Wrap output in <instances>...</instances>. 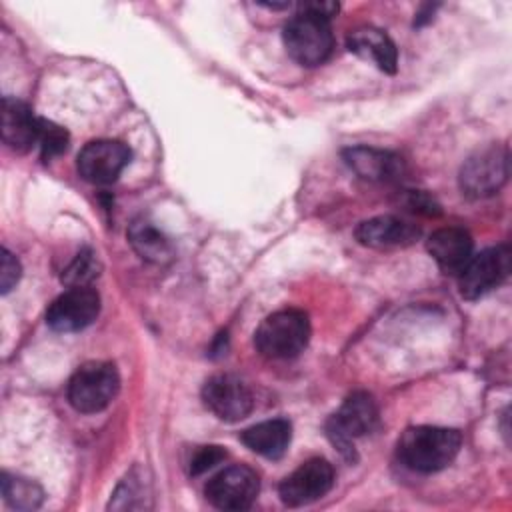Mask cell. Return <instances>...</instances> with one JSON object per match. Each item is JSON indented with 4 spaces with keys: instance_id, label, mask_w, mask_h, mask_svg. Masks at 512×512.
<instances>
[{
    "instance_id": "1",
    "label": "cell",
    "mask_w": 512,
    "mask_h": 512,
    "mask_svg": "<svg viewBox=\"0 0 512 512\" xmlns=\"http://www.w3.org/2000/svg\"><path fill=\"white\" fill-rule=\"evenodd\" d=\"M460 446L462 436L454 428L416 426L400 438L398 456L410 470L430 474L452 464Z\"/></svg>"
},
{
    "instance_id": "2",
    "label": "cell",
    "mask_w": 512,
    "mask_h": 512,
    "mask_svg": "<svg viewBox=\"0 0 512 512\" xmlns=\"http://www.w3.org/2000/svg\"><path fill=\"white\" fill-rule=\"evenodd\" d=\"M310 338V320L302 310L286 308L270 314L258 326L254 344L260 354L274 360L298 356Z\"/></svg>"
},
{
    "instance_id": "3",
    "label": "cell",
    "mask_w": 512,
    "mask_h": 512,
    "mask_svg": "<svg viewBox=\"0 0 512 512\" xmlns=\"http://www.w3.org/2000/svg\"><path fill=\"white\" fill-rule=\"evenodd\" d=\"M284 46L302 66L322 64L334 46L330 20L298 10V14L284 26Z\"/></svg>"
},
{
    "instance_id": "4",
    "label": "cell",
    "mask_w": 512,
    "mask_h": 512,
    "mask_svg": "<svg viewBox=\"0 0 512 512\" xmlns=\"http://www.w3.org/2000/svg\"><path fill=\"white\" fill-rule=\"evenodd\" d=\"M120 388V376L110 362H88L80 366L68 384L70 404L84 414L104 410Z\"/></svg>"
},
{
    "instance_id": "5",
    "label": "cell",
    "mask_w": 512,
    "mask_h": 512,
    "mask_svg": "<svg viewBox=\"0 0 512 512\" xmlns=\"http://www.w3.org/2000/svg\"><path fill=\"white\" fill-rule=\"evenodd\" d=\"M378 424V408L370 394H350L340 410L328 420L326 432L332 444L346 456L354 458V440L372 432Z\"/></svg>"
},
{
    "instance_id": "6",
    "label": "cell",
    "mask_w": 512,
    "mask_h": 512,
    "mask_svg": "<svg viewBox=\"0 0 512 512\" xmlns=\"http://www.w3.org/2000/svg\"><path fill=\"white\" fill-rule=\"evenodd\" d=\"M508 178V152L488 146L472 154L460 170V188L470 198H486L502 188Z\"/></svg>"
},
{
    "instance_id": "7",
    "label": "cell",
    "mask_w": 512,
    "mask_h": 512,
    "mask_svg": "<svg viewBox=\"0 0 512 512\" xmlns=\"http://www.w3.org/2000/svg\"><path fill=\"white\" fill-rule=\"evenodd\" d=\"M260 490L258 474L242 464L228 466L206 484V498L220 510H246Z\"/></svg>"
},
{
    "instance_id": "8",
    "label": "cell",
    "mask_w": 512,
    "mask_h": 512,
    "mask_svg": "<svg viewBox=\"0 0 512 512\" xmlns=\"http://www.w3.org/2000/svg\"><path fill=\"white\" fill-rule=\"evenodd\" d=\"M100 312V296L90 286H72L46 312V322L58 332H78L90 326Z\"/></svg>"
},
{
    "instance_id": "9",
    "label": "cell",
    "mask_w": 512,
    "mask_h": 512,
    "mask_svg": "<svg viewBox=\"0 0 512 512\" xmlns=\"http://www.w3.org/2000/svg\"><path fill=\"white\" fill-rule=\"evenodd\" d=\"M510 272V250L508 246L486 248L472 256L460 272V292L464 298L474 300L502 284Z\"/></svg>"
},
{
    "instance_id": "10",
    "label": "cell",
    "mask_w": 512,
    "mask_h": 512,
    "mask_svg": "<svg viewBox=\"0 0 512 512\" xmlns=\"http://www.w3.org/2000/svg\"><path fill=\"white\" fill-rule=\"evenodd\" d=\"M204 404L220 420L238 422L254 408L252 390L234 374H216L202 388Z\"/></svg>"
},
{
    "instance_id": "11",
    "label": "cell",
    "mask_w": 512,
    "mask_h": 512,
    "mask_svg": "<svg viewBox=\"0 0 512 512\" xmlns=\"http://www.w3.org/2000/svg\"><path fill=\"white\" fill-rule=\"evenodd\" d=\"M334 484V468L324 458L306 460L280 484V498L288 506H304L320 500Z\"/></svg>"
},
{
    "instance_id": "12",
    "label": "cell",
    "mask_w": 512,
    "mask_h": 512,
    "mask_svg": "<svg viewBox=\"0 0 512 512\" xmlns=\"http://www.w3.org/2000/svg\"><path fill=\"white\" fill-rule=\"evenodd\" d=\"M130 162V148L118 140H92L78 154V172L90 184H110Z\"/></svg>"
},
{
    "instance_id": "13",
    "label": "cell",
    "mask_w": 512,
    "mask_h": 512,
    "mask_svg": "<svg viewBox=\"0 0 512 512\" xmlns=\"http://www.w3.org/2000/svg\"><path fill=\"white\" fill-rule=\"evenodd\" d=\"M38 130L40 118L34 116L26 102L10 96L2 100V140L12 150H30L38 142Z\"/></svg>"
},
{
    "instance_id": "14",
    "label": "cell",
    "mask_w": 512,
    "mask_h": 512,
    "mask_svg": "<svg viewBox=\"0 0 512 512\" xmlns=\"http://www.w3.org/2000/svg\"><path fill=\"white\" fill-rule=\"evenodd\" d=\"M428 252L436 264L450 274H460L468 260L472 258V238L464 228L448 226L436 230L428 238Z\"/></svg>"
},
{
    "instance_id": "15",
    "label": "cell",
    "mask_w": 512,
    "mask_h": 512,
    "mask_svg": "<svg viewBox=\"0 0 512 512\" xmlns=\"http://www.w3.org/2000/svg\"><path fill=\"white\" fill-rule=\"evenodd\" d=\"M420 236V228L396 216H376L364 220L356 228V238L360 244L370 248H396L408 246Z\"/></svg>"
},
{
    "instance_id": "16",
    "label": "cell",
    "mask_w": 512,
    "mask_h": 512,
    "mask_svg": "<svg viewBox=\"0 0 512 512\" xmlns=\"http://www.w3.org/2000/svg\"><path fill=\"white\" fill-rule=\"evenodd\" d=\"M346 164L360 176L372 182H390L398 180L404 170L402 158L380 148L372 146H354L344 150Z\"/></svg>"
},
{
    "instance_id": "17",
    "label": "cell",
    "mask_w": 512,
    "mask_h": 512,
    "mask_svg": "<svg viewBox=\"0 0 512 512\" xmlns=\"http://www.w3.org/2000/svg\"><path fill=\"white\" fill-rule=\"evenodd\" d=\"M348 48L350 52L372 60L384 72H396L398 52L392 38L374 26H362L348 34Z\"/></svg>"
},
{
    "instance_id": "18",
    "label": "cell",
    "mask_w": 512,
    "mask_h": 512,
    "mask_svg": "<svg viewBox=\"0 0 512 512\" xmlns=\"http://www.w3.org/2000/svg\"><path fill=\"white\" fill-rule=\"evenodd\" d=\"M292 438V426L284 418L264 420L242 432V442L256 454L266 458H280Z\"/></svg>"
},
{
    "instance_id": "19",
    "label": "cell",
    "mask_w": 512,
    "mask_h": 512,
    "mask_svg": "<svg viewBox=\"0 0 512 512\" xmlns=\"http://www.w3.org/2000/svg\"><path fill=\"white\" fill-rule=\"evenodd\" d=\"M128 240L136 254L152 264H166L172 260L174 250L168 238L150 222L136 220L128 230Z\"/></svg>"
},
{
    "instance_id": "20",
    "label": "cell",
    "mask_w": 512,
    "mask_h": 512,
    "mask_svg": "<svg viewBox=\"0 0 512 512\" xmlns=\"http://www.w3.org/2000/svg\"><path fill=\"white\" fill-rule=\"evenodd\" d=\"M2 496L12 508L32 510V508L40 506L44 492L36 482L28 480V478L2 474Z\"/></svg>"
},
{
    "instance_id": "21",
    "label": "cell",
    "mask_w": 512,
    "mask_h": 512,
    "mask_svg": "<svg viewBox=\"0 0 512 512\" xmlns=\"http://www.w3.org/2000/svg\"><path fill=\"white\" fill-rule=\"evenodd\" d=\"M36 144L40 148L42 158L52 160V158L60 156L62 152H66L68 132L62 126L40 118V130H38V142Z\"/></svg>"
},
{
    "instance_id": "22",
    "label": "cell",
    "mask_w": 512,
    "mask_h": 512,
    "mask_svg": "<svg viewBox=\"0 0 512 512\" xmlns=\"http://www.w3.org/2000/svg\"><path fill=\"white\" fill-rule=\"evenodd\" d=\"M98 276V262L92 250H82L64 270L62 280L72 286H88Z\"/></svg>"
},
{
    "instance_id": "23",
    "label": "cell",
    "mask_w": 512,
    "mask_h": 512,
    "mask_svg": "<svg viewBox=\"0 0 512 512\" xmlns=\"http://www.w3.org/2000/svg\"><path fill=\"white\" fill-rule=\"evenodd\" d=\"M144 506V482L142 478L128 474L124 478V482L118 486V490L114 492V498L110 502V508L116 510H130V508H140Z\"/></svg>"
},
{
    "instance_id": "24",
    "label": "cell",
    "mask_w": 512,
    "mask_h": 512,
    "mask_svg": "<svg viewBox=\"0 0 512 512\" xmlns=\"http://www.w3.org/2000/svg\"><path fill=\"white\" fill-rule=\"evenodd\" d=\"M224 458H226V452L220 446H202L190 460V472L202 474V472L214 468Z\"/></svg>"
},
{
    "instance_id": "25",
    "label": "cell",
    "mask_w": 512,
    "mask_h": 512,
    "mask_svg": "<svg viewBox=\"0 0 512 512\" xmlns=\"http://www.w3.org/2000/svg\"><path fill=\"white\" fill-rule=\"evenodd\" d=\"M20 278V262L18 258L8 252L6 248L2 250V264H0V288L2 292H10L12 286L18 282Z\"/></svg>"
}]
</instances>
